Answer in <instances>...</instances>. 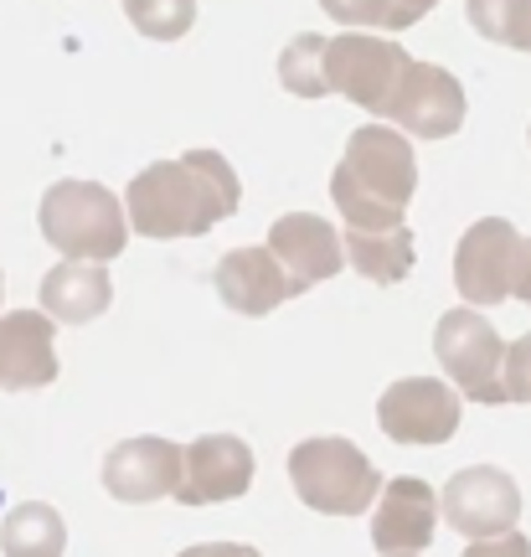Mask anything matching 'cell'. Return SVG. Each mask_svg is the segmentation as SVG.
Here are the masks:
<instances>
[{
    "instance_id": "obj_16",
    "label": "cell",
    "mask_w": 531,
    "mask_h": 557,
    "mask_svg": "<svg viewBox=\"0 0 531 557\" xmlns=\"http://www.w3.org/2000/svg\"><path fill=\"white\" fill-rule=\"evenodd\" d=\"M217 295L227 310L237 315H269L279 310L284 299H295V284L284 274V263L269 253V248H233V253H222L217 263Z\"/></svg>"
},
{
    "instance_id": "obj_1",
    "label": "cell",
    "mask_w": 531,
    "mask_h": 557,
    "mask_svg": "<svg viewBox=\"0 0 531 557\" xmlns=\"http://www.w3.org/2000/svg\"><path fill=\"white\" fill-rule=\"evenodd\" d=\"M129 227L139 238H201L227 222L243 201V181L217 150H186L176 160H156L129 181Z\"/></svg>"
},
{
    "instance_id": "obj_29",
    "label": "cell",
    "mask_w": 531,
    "mask_h": 557,
    "mask_svg": "<svg viewBox=\"0 0 531 557\" xmlns=\"http://www.w3.org/2000/svg\"><path fill=\"white\" fill-rule=\"evenodd\" d=\"M387 557H418V553H387Z\"/></svg>"
},
{
    "instance_id": "obj_27",
    "label": "cell",
    "mask_w": 531,
    "mask_h": 557,
    "mask_svg": "<svg viewBox=\"0 0 531 557\" xmlns=\"http://www.w3.org/2000/svg\"><path fill=\"white\" fill-rule=\"evenodd\" d=\"M176 557H263V553L248 547V542H197V547H186Z\"/></svg>"
},
{
    "instance_id": "obj_7",
    "label": "cell",
    "mask_w": 531,
    "mask_h": 557,
    "mask_svg": "<svg viewBox=\"0 0 531 557\" xmlns=\"http://www.w3.org/2000/svg\"><path fill=\"white\" fill-rule=\"evenodd\" d=\"M382 434L403 449H433L459 434V393L439 377H397L376 403Z\"/></svg>"
},
{
    "instance_id": "obj_19",
    "label": "cell",
    "mask_w": 531,
    "mask_h": 557,
    "mask_svg": "<svg viewBox=\"0 0 531 557\" xmlns=\"http://www.w3.org/2000/svg\"><path fill=\"white\" fill-rule=\"evenodd\" d=\"M0 547H5V557H62L67 553V527H62L58 506L26 500L16 511H5Z\"/></svg>"
},
{
    "instance_id": "obj_25",
    "label": "cell",
    "mask_w": 531,
    "mask_h": 557,
    "mask_svg": "<svg viewBox=\"0 0 531 557\" xmlns=\"http://www.w3.org/2000/svg\"><path fill=\"white\" fill-rule=\"evenodd\" d=\"M439 0H382V32H408V26H418V21L429 16Z\"/></svg>"
},
{
    "instance_id": "obj_12",
    "label": "cell",
    "mask_w": 531,
    "mask_h": 557,
    "mask_svg": "<svg viewBox=\"0 0 531 557\" xmlns=\"http://www.w3.org/2000/svg\"><path fill=\"white\" fill-rule=\"evenodd\" d=\"M387 120L418 139H449V135H459V124H465V88H459V78H454L449 67L413 58Z\"/></svg>"
},
{
    "instance_id": "obj_18",
    "label": "cell",
    "mask_w": 531,
    "mask_h": 557,
    "mask_svg": "<svg viewBox=\"0 0 531 557\" xmlns=\"http://www.w3.org/2000/svg\"><path fill=\"white\" fill-rule=\"evenodd\" d=\"M346 263H351L361 278L372 284H397V278L413 274V233L408 227H382V233H361V227H346Z\"/></svg>"
},
{
    "instance_id": "obj_13",
    "label": "cell",
    "mask_w": 531,
    "mask_h": 557,
    "mask_svg": "<svg viewBox=\"0 0 531 557\" xmlns=\"http://www.w3.org/2000/svg\"><path fill=\"white\" fill-rule=\"evenodd\" d=\"M263 248L284 263L295 295L316 289L320 278H335L341 263H346V238L335 233V222L316 218V212H289V218H279L274 227H269V243H263Z\"/></svg>"
},
{
    "instance_id": "obj_14",
    "label": "cell",
    "mask_w": 531,
    "mask_h": 557,
    "mask_svg": "<svg viewBox=\"0 0 531 557\" xmlns=\"http://www.w3.org/2000/svg\"><path fill=\"white\" fill-rule=\"evenodd\" d=\"M58 320L47 310L0 315V393H32L58 382Z\"/></svg>"
},
{
    "instance_id": "obj_5",
    "label": "cell",
    "mask_w": 531,
    "mask_h": 557,
    "mask_svg": "<svg viewBox=\"0 0 531 557\" xmlns=\"http://www.w3.org/2000/svg\"><path fill=\"white\" fill-rule=\"evenodd\" d=\"M408 67H413V58L403 52V41L376 37V32H335V37H325L320 78H325V94H341L356 109L387 120Z\"/></svg>"
},
{
    "instance_id": "obj_23",
    "label": "cell",
    "mask_w": 531,
    "mask_h": 557,
    "mask_svg": "<svg viewBox=\"0 0 531 557\" xmlns=\"http://www.w3.org/2000/svg\"><path fill=\"white\" fill-rule=\"evenodd\" d=\"M320 11L335 26H351V32H382V0H320Z\"/></svg>"
},
{
    "instance_id": "obj_17",
    "label": "cell",
    "mask_w": 531,
    "mask_h": 557,
    "mask_svg": "<svg viewBox=\"0 0 531 557\" xmlns=\"http://www.w3.org/2000/svg\"><path fill=\"white\" fill-rule=\"evenodd\" d=\"M114 299V284L103 274V263H83V259H67L58 269H47L41 278V310L62 325H88L99 320Z\"/></svg>"
},
{
    "instance_id": "obj_20",
    "label": "cell",
    "mask_w": 531,
    "mask_h": 557,
    "mask_svg": "<svg viewBox=\"0 0 531 557\" xmlns=\"http://www.w3.org/2000/svg\"><path fill=\"white\" fill-rule=\"evenodd\" d=\"M465 16L485 41L531 52V0H465Z\"/></svg>"
},
{
    "instance_id": "obj_21",
    "label": "cell",
    "mask_w": 531,
    "mask_h": 557,
    "mask_svg": "<svg viewBox=\"0 0 531 557\" xmlns=\"http://www.w3.org/2000/svg\"><path fill=\"white\" fill-rule=\"evenodd\" d=\"M124 16H129L139 37L181 41L197 26V0H124Z\"/></svg>"
},
{
    "instance_id": "obj_15",
    "label": "cell",
    "mask_w": 531,
    "mask_h": 557,
    "mask_svg": "<svg viewBox=\"0 0 531 557\" xmlns=\"http://www.w3.org/2000/svg\"><path fill=\"white\" fill-rule=\"evenodd\" d=\"M439 527V496L433 485H423L418 475H397L382 485L372 517V542L376 553H423Z\"/></svg>"
},
{
    "instance_id": "obj_24",
    "label": "cell",
    "mask_w": 531,
    "mask_h": 557,
    "mask_svg": "<svg viewBox=\"0 0 531 557\" xmlns=\"http://www.w3.org/2000/svg\"><path fill=\"white\" fill-rule=\"evenodd\" d=\"M506 403H531V331L506 346Z\"/></svg>"
},
{
    "instance_id": "obj_30",
    "label": "cell",
    "mask_w": 531,
    "mask_h": 557,
    "mask_svg": "<svg viewBox=\"0 0 531 557\" xmlns=\"http://www.w3.org/2000/svg\"><path fill=\"white\" fill-rule=\"evenodd\" d=\"M0 284H5V278H0Z\"/></svg>"
},
{
    "instance_id": "obj_3",
    "label": "cell",
    "mask_w": 531,
    "mask_h": 557,
    "mask_svg": "<svg viewBox=\"0 0 531 557\" xmlns=\"http://www.w3.org/2000/svg\"><path fill=\"white\" fill-rule=\"evenodd\" d=\"M37 222H41V238L52 243L62 259L109 263L129 243L124 201L109 186H99V181H58V186H47Z\"/></svg>"
},
{
    "instance_id": "obj_9",
    "label": "cell",
    "mask_w": 531,
    "mask_h": 557,
    "mask_svg": "<svg viewBox=\"0 0 531 557\" xmlns=\"http://www.w3.org/2000/svg\"><path fill=\"white\" fill-rule=\"evenodd\" d=\"M521 233L506 218H480L454 248V284L470 305H501L516 289V263H521Z\"/></svg>"
},
{
    "instance_id": "obj_8",
    "label": "cell",
    "mask_w": 531,
    "mask_h": 557,
    "mask_svg": "<svg viewBox=\"0 0 531 557\" xmlns=\"http://www.w3.org/2000/svg\"><path fill=\"white\" fill-rule=\"evenodd\" d=\"M439 511L459 537H501V532H516V521H521V485L495 465H470L444 485Z\"/></svg>"
},
{
    "instance_id": "obj_26",
    "label": "cell",
    "mask_w": 531,
    "mask_h": 557,
    "mask_svg": "<svg viewBox=\"0 0 531 557\" xmlns=\"http://www.w3.org/2000/svg\"><path fill=\"white\" fill-rule=\"evenodd\" d=\"M465 557H531V542L521 532H501V537H480L465 547Z\"/></svg>"
},
{
    "instance_id": "obj_31",
    "label": "cell",
    "mask_w": 531,
    "mask_h": 557,
    "mask_svg": "<svg viewBox=\"0 0 531 557\" xmlns=\"http://www.w3.org/2000/svg\"><path fill=\"white\" fill-rule=\"evenodd\" d=\"M0 500H5V496H0Z\"/></svg>"
},
{
    "instance_id": "obj_11",
    "label": "cell",
    "mask_w": 531,
    "mask_h": 557,
    "mask_svg": "<svg viewBox=\"0 0 531 557\" xmlns=\"http://www.w3.org/2000/svg\"><path fill=\"white\" fill-rule=\"evenodd\" d=\"M181 485V449L160 434L124 438L103 455V491L124 506H150V500L176 496Z\"/></svg>"
},
{
    "instance_id": "obj_2",
    "label": "cell",
    "mask_w": 531,
    "mask_h": 557,
    "mask_svg": "<svg viewBox=\"0 0 531 557\" xmlns=\"http://www.w3.org/2000/svg\"><path fill=\"white\" fill-rule=\"evenodd\" d=\"M331 197L346 227L382 233L403 227L408 201L418 197V156L403 129L387 124H361L346 139V156L331 171Z\"/></svg>"
},
{
    "instance_id": "obj_28",
    "label": "cell",
    "mask_w": 531,
    "mask_h": 557,
    "mask_svg": "<svg viewBox=\"0 0 531 557\" xmlns=\"http://www.w3.org/2000/svg\"><path fill=\"white\" fill-rule=\"evenodd\" d=\"M511 295L531 310V238L521 243V263H516V289H511Z\"/></svg>"
},
{
    "instance_id": "obj_10",
    "label": "cell",
    "mask_w": 531,
    "mask_h": 557,
    "mask_svg": "<svg viewBox=\"0 0 531 557\" xmlns=\"http://www.w3.org/2000/svg\"><path fill=\"white\" fill-rule=\"evenodd\" d=\"M254 485V449L237 434H201L181 449V506H217L237 500Z\"/></svg>"
},
{
    "instance_id": "obj_6",
    "label": "cell",
    "mask_w": 531,
    "mask_h": 557,
    "mask_svg": "<svg viewBox=\"0 0 531 557\" xmlns=\"http://www.w3.org/2000/svg\"><path fill=\"white\" fill-rule=\"evenodd\" d=\"M433 357L470 403H506V341L480 310H449L433 325Z\"/></svg>"
},
{
    "instance_id": "obj_22",
    "label": "cell",
    "mask_w": 531,
    "mask_h": 557,
    "mask_svg": "<svg viewBox=\"0 0 531 557\" xmlns=\"http://www.w3.org/2000/svg\"><path fill=\"white\" fill-rule=\"evenodd\" d=\"M320 58H325V37L305 32L279 52V83L295 99H325V78H320Z\"/></svg>"
},
{
    "instance_id": "obj_4",
    "label": "cell",
    "mask_w": 531,
    "mask_h": 557,
    "mask_svg": "<svg viewBox=\"0 0 531 557\" xmlns=\"http://www.w3.org/2000/svg\"><path fill=\"white\" fill-rule=\"evenodd\" d=\"M289 480H295V496L320 517H361L382 496L372 459L361 455L351 438H331V434L295 444Z\"/></svg>"
}]
</instances>
